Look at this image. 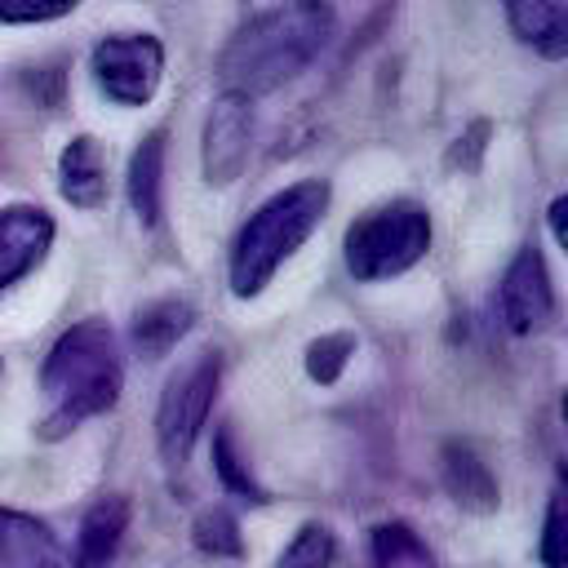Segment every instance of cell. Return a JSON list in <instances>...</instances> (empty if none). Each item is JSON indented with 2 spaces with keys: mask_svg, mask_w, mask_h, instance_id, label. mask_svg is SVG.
I'll list each match as a JSON object with an SVG mask.
<instances>
[{
  "mask_svg": "<svg viewBox=\"0 0 568 568\" xmlns=\"http://www.w3.org/2000/svg\"><path fill=\"white\" fill-rule=\"evenodd\" d=\"M337 18L328 0H284L248 18L222 49L217 75L226 93L257 98L302 75L328 44Z\"/></svg>",
  "mask_w": 568,
  "mask_h": 568,
  "instance_id": "obj_1",
  "label": "cell"
},
{
  "mask_svg": "<svg viewBox=\"0 0 568 568\" xmlns=\"http://www.w3.org/2000/svg\"><path fill=\"white\" fill-rule=\"evenodd\" d=\"M124 386V364L120 346L106 320H80L71 324L44 355L40 368V390H44V413L36 422L40 439H62L89 417H102L115 408Z\"/></svg>",
  "mask_w": 568,
  "mask_h": 568,
  "instance_id": "obj_2",
  "label": "cell"
},
{
  "mask_svg": "<svg viewBox=\"0 0 568 568\" xmlns=\"http://www.w3.org/2000/svg\"><path fill=\"white\" fill-rule=\"evenodd\" d=\"M333 200V186L324 178H302L284 191H275L257 213L240 226L231 244V293L235 297H257L275 271L311 240V231L324 222Z\"/></svg>",
  "mask_w": 568,
  "mask_h": 568,
  "instance_id": "obj_3",
  "label": "cell"
},
{
  "mask_svg": "<svg viewBox=\"0 0 568 568\" xmlns=\"http://www.w3.org/2000/svg\"><path fill=\"white\" fill-rule=\"evenodd\" d=\"M346 271L364 284L404 275L430 248V213L417 200H386L346 226Z\"/></svg>",
  "mask_w": 568,
  "mask_h": 568,
  "instance_id": "obj_4",
  "label": "cell"
},
{
  "mask_svg": "<svg viewBox=\"0 0 568 568\" xmlns=\"http://www.w3.org/2000/svg\"><path fill=\"white\" fill-rule=\"evenodd\" d=\"M217 382H222V359L217 351H200L191 364H182L164 390H160V408H155V444L160 457L169 466H182L209 422V408L217 399Z\"/></svg>",
  "mask_w": 568,
  "mask_h": 568,
  "instance_id": "obj_5",
  "label": "cell"
},
{
  "mask_svg": "<svg viewBox=\"0 0 568 568\" xmlns=\"http://www.w3.org/2000/svg\"><path fill=\"white\" fill-rule=\"evenodd\" d=\"M93 84L115 106H146L164 80V44L146 31H120L93 44L89 53Z\"/></svg>",
  "mask_w": 568,
  "mask_h": 568,
  "instance_id": "obj_6",
  "label": "cell"
},
{
  "mask_svg": "<svg viewBox=\"0 0 568 568\" xmlns=\"http://www.w3.org/2000/svg\"><path fill=\"white\" fill-rule=\"evenodd\" d=\"M248 146H253V98L222 93L204 120V146H200L204 182L231 186L248 164Z\"/></svg>",
  "mask_w": 568,
  "mask_h": 568,
  "instance_id": "obj_7",
  "label": "cell"
},
{
  "mask_svg": "<svg viewBox=\"0 0 568 568\" xmlns=\"http://www.w3.org/2000/svg\"><path fill=\"white\" fill-rule=\"evenodd\" d=\"M497 302H501V320L510 333H537L555 320V284H550V271L537 244H524L510 257Z\"/></svg>",
  "mask_w": 568,
  "mask_h": 568,
  "instance_id": "obj_8",
  "label": "cell"
},
{
  "mask_svg": "<svg viewBox=\"0 0 568 568\" xmlns=\"http://www.w3.org/2000/svg\"><path fill=\"white\" fill-rule=\"evenodd\" d=\"M53 217L40 204H4L0 209V293L31 275L53 248Z\"/></svg>",
  "mask_w": 568,
  "mask_h": 568,
  "instance_id": "obj_9",
  "label": "cell"
},
{
  "mask_svg": "<svg viewBox=\"0 0 568 568\" xmlns=\"http://www.w3.org/2000/svg\"><path fill=\"white\" fill-rule=\"evenodd\" d=\"M58 191L75 209H102L106 204V151L93 133H80L58 155Z\"/></svg>",
  "mask_w": 568,
  "mask_h": 568,
  "instance_id": "obj_10",
  "label": "cell"
},
{
  "mask_svg": "<svg viewBox=\"0 0 568 568\" xmlns=\"http://www.w3.org/2000/svg\"><path fill=\"white\" fill-rule=\"evenodd\" d=\"M439 475H444L448 497H453L462 510H470V515H488V510H497V501H501L497 479H493L488 462H484L470 444H462V439L444 444V466H439Z\"/></svg>",
  "mask_w": 568,
  "mask_h": 568,
  "instance_id": "obj_11",
  "label": "cell"
},
{
  "mask_svg": "<svg viewBox=\"0 0 568 568\" xmlns=\"http://www.w3.org/2000/svg\"><path fill=\"white\" fill-rule=\"evenodd\" d=\"M191 324H195V311L186 297H155L133 315V346L146 359H160L191 333Z\"/></svg>",
  "mask_w": 568,
  "mask_h": 568,
  "instance_id": "obj_12",
  "label": "cell"
},
{
  "mask_svg": "<svg viewBox=\"0 0 568 568\" xmlns=\"http://www.w3.org/2000/svg\"><path fill=\"white\" fill-rule=\"evenodd\" d=\"M129 528V501L124 497H102L89 506V515L80 519V537H75V568H106L120 550V537Z\"/></svg>",
  "mask_w": 568,
  "mask_h": 568,
  "instance_id": "obj_13",
  "label": "cell"
},
{
  "mask_svg": "<svg viewBox=\"0 0 568 568\" xmlns=\"http://www.w3.org/2000/svg\"><path fill=\"white\" fill-rule=\"evenodd\" d=\"M501 4H506V18L524 44L541 49L546 58H559L568 49V22H564L559 0H501Z\"/></svg>",
  "mask_w": 568,
  "mask_h": 568,
  "instance_id": "obj_14",
  "label": "cell"
},
{
  "mask_svg": "<svg viewBox=\"0 0 568 568\" xmlns=\"http://www.w3.org/2000/svg\"><path fill=\"white\" fill-rule=\"evenodd\" d=\"M160 178H164V133L155 129V133H146L142 146L133 151L129 178H124L129 204H133V213H138L146 226L160 222Z\"/></svg>",
  "mask_w": 568,
  "mask_h": 568,
  "instance_id": "obj_15",
  "label": "cell"
},
{
  "mask_svg": "<svg viewBox=\"0 0 568 568\" xmlns=\"http://www.w3.org/2000/svg\"><path fill=\"white\" fill-rule=\"evenodd\" d=\"M49 555H58L53 532L40 519L0 506V568H31Z\"/></svg>",
  "mask_w": 568,
  "mask_h": 568,
  "instance_id": "obj_16",
  "label": "cell"
},
{
  "mask_svg": "<svg viewBox=\"0 0 568 568\" xmlns=\"http://www.w3.org/2000/svg\"><path fill=\"white\" fill-rule=\"evenodd\" d=\"M351 355H355V337L351 333H324V337H315L306 346V373H311V382L333 386L346 373Z\"/></svg>",
  "mask_w": 568,
  "mask_h": 568,
  "instance_id": "obj_17",
  "label": "cell"
},
{
  "mask_svg": "<svg viewBox=\"0 0 568 568\" xmlns=\"http://www.w3.org/2000/svg\"><path fill=\"white\" fill-rule=\"evenodd\" d=\"M195 546H200L204 555H213V559H231V555H240L244 541H240V524H235V515L222 510V506H209V510L195 519Z\"/></svg>",
  "mask_w": 568,
  "mask_h": 568,
  "instance_id": "obj_18",
  "label": "cell"
},
{
  "mask_svg": "<svg viewBox=\"0 0 568 568\" xmlns=\"http://www.w3.org/2000/svg\"><path fill=\"white\" fill-rule=\"evenodd\" d=\"M328 564H333V532L324 524H302L275 568H328Z\"/></svg>",
  "mask_w": 568,
  "mask_h": 568,
  "instance_id": "obj_19",
  "label": "cell"
},
{
  "mask_svg": "<svg viewBox=\"0 0 568 568\" xmlns=\"http://www.w3.org/2000/svg\"><path fill=\"white\" fill-rule=\"evenodd\" d=\"M213 470H217V479H222L231 493H244L248 501H262V488L253 484V475H248V462L235 453V439H231V430H217V435H213Z\"/></svg>",
  "mask_w": 568,
  "mask_h": 568,
  "instance_id": "obj_20",
  "label": "cell"
},
{
  "mask_svg": "<svg viewBox=\"0 0 568 568\" xmlns=\"http://www.w3.org/2000/svg\"><path fill=\"white\" fill-rule=\"evenodd\" d=\"M373 555H377L382 568H399L404 559L426 564V550H422V541L413 537L408 524H382V528H373Z\"/></svg>",
  "mask_w": 568,
  "mask_h": 568,
  "instance_id": "obj_21",
  "label": "cell"
},
{
  "mask_svg": "<svg viewBox=\"0 0 568 568\" xmlns=\"http://www.w3.org/2000/svg\"><path fill=\"white\" fill-rule=\"evenodd\" d=\"M80 9V0H0V22L4 27H31V22H53Z\"/></svg>",
  "mask_w": 568,
  "mask_h": 568,
  "instance_id": "obj_22",
  "label": "cell"
},
{
  "mask_svg": "<svg viewBox=\"0 0 568 568\" xmlns=\"http://www.w3.org/2000/svg\"><path fill=\"white\" fill-rule=\"evenodd\" d=\"M541 564L564 568L568 564V524H564V497L555 493L546 506V532H541Z\"/></svg>",
  "mask_w": 568,
  "mask_h": 568,
  "instance_id": "obj_23",
  "label": "cell"
},
{
  "mask_svg": "<svg viewBox=\"0 0 568 568\" xmlns=\"http://www.w3.org/2000/svg\"><path fill=\"white\" fill-rule=\"evenodd\" d=\"M484 138H488V124H484V120H479V124H470V129L457 138V146H453L448 164H453V169H475V164H479V155H484Z\"/></svg>",
  "mask_w": 568,
  "mask_h": 568,
  "instance_id": "obj_24",
  "label": "cell"
},
{
  "mask_svg": "<svg viewBox=\"0 0 568 568\" xmlns=\"http://www.w3.org/2000/svg\"><path fill=\"white\" fill-rule=\"evenodd\" d=\"M564 209H568V200H564V195H559V200H555V204H550V226H555V240H559V244H564V240H568V231H564Z\"/></svg>",
  "mask_w": 568,
  "mask_h": 568,
  "instance_id": "obj_25",
  "label": "cell"
},
{
  "mask_svg": "<svg viewBox=\"0 0 568 568\" xmlns=\"http://www.w3.org/2000/svg\"><path fill=\"white\" fill-rule=\"evenodd\" d=\"M31 568H67V564H62V555H49V559H40V564H31Z\"/></svg>",
  "mask_w": 568,
  "mask_h": 568,
  "instance_id": "obj_26",
  "label": "cell"
}]
</instances>
